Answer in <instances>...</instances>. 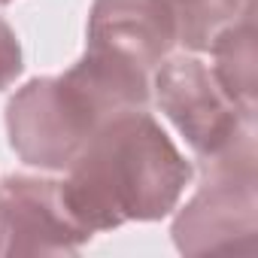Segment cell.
I'll return each mask as SVG.
<instances>
[{"instance_id": "8fae6325", "label": "cell", "mask_w": 258, "mask_h": 258, "mask_svg": "<svg viewBox=\"0 0 258 258\" xmlns=\"http://www.w3.org/2000/svg\"><path fill=\"white\" fill-rule=\"evenodd\" d=\"M0 4H13V0H0Z\"/></svg>"}, {"instance_id": "277c9868", "label": "cell", "mask_w": 258, "mask_h": 258, "mask_svg": "<svg viewBox=\"0 0 258 258\" xmlns=\"http://www.w3.org/2000/svg\"><path fill=\"white\" fill-rule=\"evenodd\" d=\"M161 112L176 124L198 158H213L246 137H255V115L243 112L195 55L164 58L155 73Z\"/></svg>"}, {"instance_id": "ba28073f", "label": "cell", "mask_w": 258, "mask_h": 258, "mask_svg": "<svg viewBox=\"0 0 258 258\" xmlns=\"http://www.w3.org/2000/svg\"><path fill=\"white\" fill-rule=\"evenodd\" d=\"M213 52V76L219 88L249 115L258 109V52H255V10L225 25L210 49Z\"/></svg>"}, {"instance_id": "52a82bcc", "label": "cell", "mask_w": 258, "mask_h": 258, "mask_svg": "<svg viewBox=\"0 0 258 258\" xmlns=\"http://www.w3.org/2000/svg\"><path fill=\"white\" fill-rule=\"evenodd\" d=\"M149 73H152L149 67L137 64L127 55L88 46L85 55L64 73V79L88 100V106L100 121H109L112 115L149 106L152 97Z\"/></svg>"}, {"instance_id": "7a4b0ae2", "label": "cell", "mask_w": 258, "mask_h": 258, "mask_svg": "<svg viewBox=\"0 0 258 258\" xmlns=\"http://www.w3.org/2000/svg\"><path fill=\"white\" fill-rule=\"evenodd\" d=\"M201 161V185L173 219V243L182 255L255 252L258 173L255 137Z\"/></svg>"}, {"instance_id": "5b68a950", "label": "cell", "mask_w": 258, "mask_h": 258, "mask_svg": "<svg viewBox=\"0 0 258 258\" xmlns=\"http://www.w3.org/2000/svg\"><path fill=\"white\" fill-rule=\"evenodd\" d=\"M91 231L64 204L61 182L43 176H7L0 182V258L76 255Z\"/></svg>"}, {"instance_id": "3957f363", "label": "cell", "mask_w": 258, "mask_h": 258, "mask_svg": "<svg viewBox=\"0 0 258 258\" xmlns=\"http://www.w3.org/2000/svg\"><path fill=\"white\" fill-rule=\"evenodd\" d=\"M103 121L64 76H37L7 103L10 146L28 167L67 170Z\"/></svg>"}, {"instance_id": "30bf717a", "label": "cell", "mask_w": 258, "mask_h": 258, "mask_svg": "<svg viewBox=\"0 0 258 258\" xmlns=\"http://www.w3.org/2000/svg\"><path fill=\"white\" fill-rule=\"evenodd\" d=\"M25 70L22 61V43L7 19H0V91H7Z\"/></svg>"}, {"instance_id": "9c48e42d", "label": "cell", "mask_w": 258, "mask_h": 258, "mask_svg": "<svg viewBox=\"0 0 258 258\" xmlns=\"http://www.w3.org/2000/svg\"><path fill=\"white\" fill-rule=\"evenodd\" d=\"M164 4L176 19L179 46L191 52H207L225 25L255 10L252 0H164Z\"/></svg>"}, {"instance_id": "8992f818", "label": "cell", "mask_w": 258, "mask_h": 258, "mask_svg": "<svg viewBox=\"0 0 258 258\" xmlns=\"http://www.w3.org/2000/svg\"><path fill=\"white\" fill-rule=\"evenodd\" d=\"M176 43V19L164 0H94L88 16V46L112 49L152 70Z\"/></svg>"}, {"instance_id": "6da1fadb", "label": "cell", "mask_w": 258, "mask_h": 258, "mask_svg": "<svg viewBox=\"0 0 258 258\" xmlns=\"http://www.w3.org/2000/svg\"><path fill=\"white\" fill-rule=\"evenodd\" d=\"M191 176L195 167L164 127L146 109H131L112 115L91 134L67 167L61 195L73 219L97 234L124 222L170 216Z\"/></svg>"}]
</instances>
